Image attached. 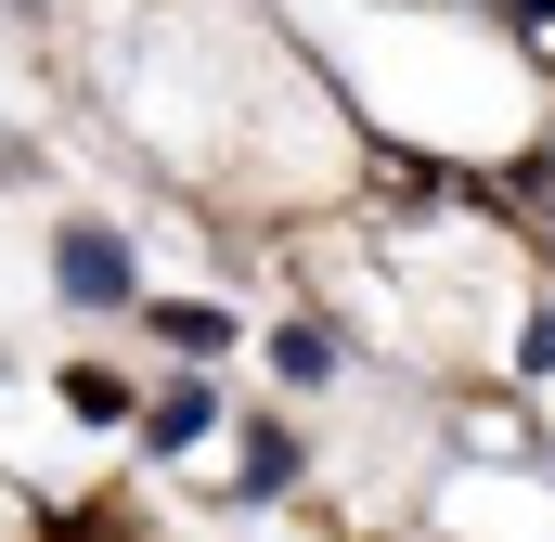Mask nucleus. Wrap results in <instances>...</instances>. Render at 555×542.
I'll list each match as a JSON object with an SVG mask.
<instances>
[{
    "instance_id": "f257e3e1",
    "label": "nucleus",
    "mask_w": 555,
    "mask_h": 542,
    "mask_svg": "<svg viewBox=\"0 0 555 542\" xmlns=\"http://www.w3.org/2000/svg\"><path fill=\"white\" fill-rule=\"evenodd\" d=\"M52 271H65V297H91V310H104V297H130V246H117V233H91V220L52 246Z\"/></svg>"
},
{
    "instance_id": "f03ea898",
    "label": "nucleus",
    "mask_w": 555,
    "mask_h": 542,
    "mask_svg": "<svg viewBox=\"0 0 555 542\" xmlns=\"http://www.w3.org/2000/svg\"><path fill=\"white\" fill-rule=\"evenodd\" d=\"M155 336H168V349H194V362H207V349H220V336H233V323H220V310H207V297H155Z\"/></svg>"
},
{
    "instance_id": "7ed1b4c3",
    "label": "nucleus",
    "mask_w": 555,
    "mask_h": 542,
    "mask_svg": "<svg viewBox=\"0 0 555 542\" xmlns=\"http://www.w3.org/2000/svg\"><path fill=\"white\" fill-rule=\"evenodd\" d=\"M207 426H220V413H207V388H168V401H155V452H194Z\"/></svg>"
},
{
    "instance_id": "20e7f679",
    "label": "nucleus",
    "mask_w": 555,
    "mask_h": 542,
    "mask_svg": "<svg viewBox=\"0 0 555 542\" xmlns=\"http://www.w3.org/2000/svg\"><path fill=\"white\" fill-rule=\"evenodd\" d=\"M297 478V439L284 426H246V491H284Z\"/></svg>"
},
{
    "instance_id": "39448f33",
    "label": "nucleus",
    "mask_w": 555,
    "mask_h": 542,
    "mask_svg": "<svg viewBox=\"0 0 555 542\" xmlns=\"http://www.w3.org/2000/svg\"><path fill=\"white\" fill-rule=\"evenodd\" d=\"M284 375H336V336L323 323H284Z\"/></svg>"
},
{
    "instance_id": "423d86ee",
    "label": "nucleus",
    "mask_w": 555,
    "mask_h": 542,
    "mask_svg": "<svg viewBox=\"0 0 555 542\" xmlns=\"http://www.w3.org/2000/svg\"><path fill=\"white\" fill-rule=\"evenodd\" d=\"M504 13H517V26H555V0H504Z\"/></svg>"
},
{
    "instance_id": "0eeeda50",
    "label": "nucleus",
    "mask_w": 555,
    "mask_h": 542,
    "mask_svg": "<svg viewBox=\"0 0 555 542\" xmlns=\"http://www.w3.org/2000/svg\"><path fill=\"white\" fill-rule=\"evenodd\" d=\"M104 530H117V517H65V542H104Z\"/></svg>"
}]
</instances>
